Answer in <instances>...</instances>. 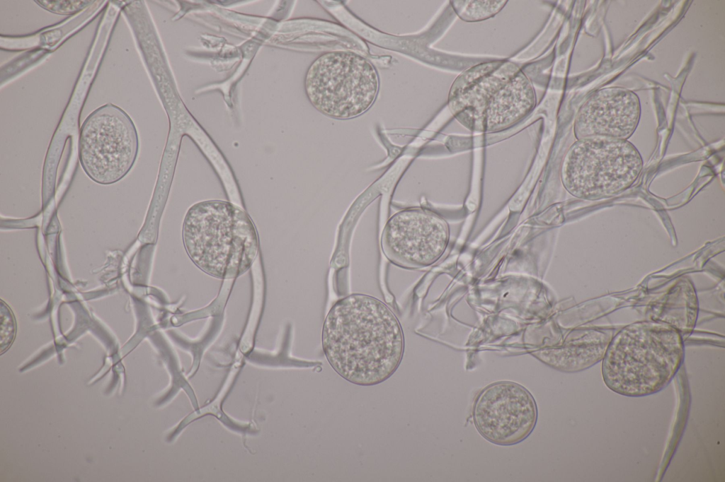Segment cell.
I'll list each match as a JSON object with an SVG mask.
<instances>
[{
  "label": "cell",
  "mask_w": 725,
  "mask_h": 482,
  "mask_svg": "<svg viewBox=\"0 0 725 482\" xmlns=\"http://www.w3.org/2000/svg\"><path fill=\"white\" fill-rule=\"evenodd\" d=\"M643 160L629 141L607 137L578 139L561 163L560 178L573 196L598 201L622 194L640 175Z\"/></svg>",
  "instance_id": "4"
},
{
  "label": "cell",
  "mask_w": 725,
  "mask_h": 482,
  "mask_svg": "<svg viewBox=\"0 0 725 482\" xmlns=\"http://www.w3.org/2000/svg\"><path fill=\"white\" fill-rule=\"evenodd\" d=\"M39 5L44 8L53 13L59 14H69L78 11L82 7L84 1H37Z\"/></svg>",
  "instance_id": "14"
},
{
  "label": "cell",
  "mask_w": 725,
  "mask_h": 482,
  "mask_svg": "<svg viewBox=\"0 0 725 482\" xmlns=\"http://www.w3.org/2000/svg\"><path fill=\"white\" fill-rule=\"evenodd\" d=\"M506 0H455L450 4L457 16L466 22H476L490 18L500 12Z\"/></svg>",
  "instance_id": "12"
},
{
  "label": "cell",
  "mask_w": 725,
  "mask_h": 482,
  "mask_svg": "<svg viewBox=\"0 0 725 482\" xmlns=\"http://www.w3.org/2000/svg\"><path fill=\"white\" fill-rule=\"evenodd\" d=\"M641 107L633 91L621 87L595 92L580 107L573 131L576 139L607 137L627 140L635 131Z\"/></svg>",
  "instance_id": "9"
},
{
  "label": "cell",
  "mask_w": 725,
  "mask_h": 482,
  "mask_svg": "<svg viewBox=\"0 0 725 482\" xmlns=\"http://www.w3.org/2000/svg\"><path fill=\"white\" fill-rule=\"evenodd\" d=\"M16 330L14 318L6 305L1 301V350H6L11 343Z\"/></svg>",
  "instance_id": "13"
},
{
  "label": "cell",
  "mask_w": 725,
  "mask_h": 482,
  "mask_svg": "<svg viewBox=\"0 0 725 482\" xmlns=\"http://www.w3.org/2000/svg\"><path fill=\"white\" fill-rule=\"evenodd\" d=\"M473 418L485 439L498 445H512L532 432L537 410L533 396L524 387L512 382H498L478 395Z\"/></svg>",
  "instance_id": "8"
},
{
  "label": "cell",
  "mask_w": 725,
  "mask_h": 482,
  "mask_svg": "<svg viewBox=\"0 0 725 482\" xmlns=\"http://www.w3.org/2000/svg\"><path fill=\"white\" fill-rule=\"evenodd\" d=\"M535 103L532 84L520 70L487 105L479 132L496 133L513 127L530 114Z\"/></svg>",
  "instance_id": "11"
},
{
  "label": "cell",
  "mask_w": 725,
  "mask_h": 482,
  "mask_svg": "<svg viewBox=\"0 0 725 482\" xmlns=\"http://www.w3.org/2000/svg\"><path fill=\"white\" fill-rule=\"evenodd\" d=\"M305 88L317 110L332 118L348 119L365 113L374 103L379 78L365 57L333 51L321 55L310 66Z\"/></svg>",
  "instance_id": "5"
},
{
  "label": "cell",
  "mask_w": 725,
  "mask_h": 482,
  "mask_svg": "<svg viewBox=\"0 0 725 482\" xmlns=\"http://www.w3.org/2000/svg\"><path fill=\"white\" fill-rule=\"evenodd\" d=\"M324 353L341 377L372 386L389 378L404 352V336L396 315L382 300L353 293L334 302L322 328Z\"/></svg>",
  "instance_id": "1"
},
{
  "label": "cell",
  "mask_w": 725,
  "mask_h": 482,
  "mask_svg": "<svg viewBox=\"0 0 725 482\" xmlns=\"http://www.w3.org/2000/svg\"><path fill=\"white\" fill-rule=\"evenodd\" d=\"M520 71L518 66L506 60L481 63L464 71L449 92L451 112L466 128L479 132L486 107Z\"/></svg>",
  "instance_id": "10"
},
{
  "label": "cell",
  "mask_w": 725,
  "mask_h": 482,
  "mask_svg": "<svg viewBox=\"0 0 725 482\" xmlns=\"http://www.w3.org/2000/svg\"><path fill=\"white\" fill-rule=\"evenodd\" d=\"M138 150L132 119L113 104L93 110L81 127L79 161L86 174L98 184H110L122 179L132 169Z\"/></svg>",
  "instance_id": "6"
},
{
  "label": "cell",
  "mask_w": 725,
  "mask_h": 482,
  "mask_svg": "<svg viewBox=\"0 0 725 482\" xmlns=\"http://www.w3.org/2000/svg\"><path fill=\"white\" fill-rule=\"evenodd\" d=\"M183 239L193 262L219 278L246 272L258 252L255 227L240 207L226 201L198 202L188 211Z\"/></svg>",
  "instance_id": "3"
},
{
  "label": "cell",
  "mask_w": 725,
  "mask_h": 482,
  "mask_svg": "<svg viewBox=\"0 0 725 482\" xmlns=\"http://www.w3.org/2000/svg\"><path fill=\"white\" fill-rule=\"evenodd\" d=\"M684 358L680 331L663 322L632 324L612 337L602 363L605 385L625 396L657 393L673 379Z\"/></svg>",
  "instance_id": "2"
},
{
  "label": "cell",
  "mask_w": 725,
  "mask_h": 482,
  "mask_svg": "<svg viewBox=\"0 0 725 482\" xmlns=\"http://www.w3.org/2000/svg\"><path fill=\"white\" fill-rule=\"evenodd\" d=\"M448 239V225L441 216L415 207L401 210L389 218L381 235L380 246L392 264L413 270L438 261Z\"/></svg>",
  "instance_id": "7"
}]
</instances>
